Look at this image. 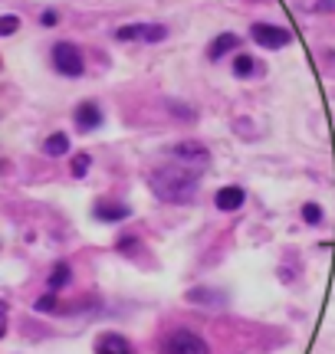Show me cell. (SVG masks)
Returning a JSON list of instances; mask_svg holds the SVG:
<instances>
[{
	"mask_svg": "<svg viewBox=\"0 0 335 354\" xmlns=\"http://www.w3.org/2000/svg\"><path fill=\"white\" fill-rule=\"evenodd\" d=\"M161 354H210L207 342L201 335H194L188 328H178V331H168L165 342H161Z\"/></svg>",
	"mask_w": 335,
	"mask_h": 354,
	"instance_id": "3",
	"label": "cell"
},
{
	"mask_svg": "<svg viewBox=\"0 0 335 354\" xmlns=\"http://www.w3.org/2000/svg\"><path fill=\"white\" fill-rule=\"evenodd\" d=\"M96 354H135V351H132V344L125 335H116V331H112V335H102V338H99Z\"/></svg>",
	"mask_w": 335,
	"mask_h": 354,
	"instance_id": "10",
	"label": "cell"
},
{
	"mask_svg": "<svg viewBox=\"0 0 335 354\" xmlns=\"http://www.w3.org/2000/svg\"><path fill=\"white\" fill-rule=\"evenodd\" d=\"M7 335V305L0 302V338Z\"/></svg>",
	"mask_w": 335,
	"mask_h": 354,
	"instance_id": "22",
	"label": "cell"
},
{
	"mask_svg": "<svg viewBox=\"0 0 335 354\" xmlns=\"http://www.w3.org/2000/svg\"><path fill=\"white\" fill-rule=\"evenodd\" d=\"M148 184H152L158 201L191 203L197 187H201V171H197V167H188V165H168V167H158Z\"/></svg>",
	"mask_w": 335,
	"mask_h": 354,
	"instance_id": "1",
	"label": "cell"
},
{
	"mask_svg": "<svg viewBox=\"0 0 335 354\" xmlns=\"http://www.w3.org/2000/svg\"><path fill=\"white\" fill-rule=\"evenodd\" d=\"M171 154H174V161H178V165L197 167V171H204V167L210 165V151H207L201 141H181V145L171 148Z\"/></svg>",
	"mask_w": 335,
	"mask_h": 354,
	"instance_id": "5",
	"label": "cell"
},
{
	"mask_svg": "<svg viewBox=\"0 0 335 354\" xmlns=\"http://www.w3.org/2000/svg\"><path fill=\"white\" fill-rule=\"evenodd\" d=\"M132 207L129 203H118V201H99L92 207V216L102 220V223H118V220H129Z\"/></svg>",
	"mask_w": 335,
	"mask_h": 354,
	"instance_id": "6",
	"label": "cell"
},
{
	"mask_svg": "<svg viewBox=\"0 0 335 354\" xmlns=\"http://www.w3.org/2000/svg\"><path fill=\"white\" fill-rule=\"evenodd\" d=\"M69 151V135L66 131H53L50 138L43 141V154H50V158H63Z\"/></svg>",
	"mask_w": 335,
	"mask_h": 354,
	"instance_id": "12",
	"label": "cell"
},
{
	"mask_svg": "<svg viewBox=\"0 0 335 354\" xmlns=\"http://www.w3.org/2000/svg\"><path fill=\"white\" fill-rule=\"evenodd\" d=\"M260 73V63L253 59V56H246V53H237L233 56V76L237 79H250Z\"/></svg>",
	"mask_w": 335,
	"mask_h": 354,
	"instance_id": "13",
	"label": "cell"
},
{
	"mask_svg": "<svg viewBox=\"0 0 335 354\" xmlns=\"http://www.w3.org/2000/svg\"><path fill=\"white\" fill-rule=\"evenodd\" d=\"M89 167H92V158L86 151L73 158V177H86V174H89Z\"/></svg>",
	"mask_w": 335,
	"mask_h": 354,
	"instance_id": "17",
	"label": "cell"
},
{
	"mask_svg": "<svg viewBox=\"0 0 335 354\" xmlns=\"http://www.w3.org/2000/svg\"><path fill=\"white\" fill-rule=\"evenodd\" d=\"M37 312H43V315H56V312H63V305H60V299H56V292H50V295H43V299H37V305H33Z\"/></svg>",
	"mask_w": 335,
	"mask_h": 354,
	"instance_id": "15",
	"label": "cell"
},
{
	"mask_svg": "<svg viewBox=\"0 0 335 354\" xmlns=\"http://www.w3.org/2000/svg\"><path fill=\"white\" fill-rule=\"evenodd\" d=\"M73 118H76L79 131H96V128L102 125V109H99V102H82L76 112H73Z\"/></svg>",
	"mask_w": 335,
	"mask_h": 354,
	"instance_id": "7",
	"label": "cell"
},
{
	"mask_svg": "<svg viewBox=\"0 0 335 354\" xmlns=\"http://www.w3.org/2000/svg\"><path fill=\"white\" fill-rule=\"evenodd\" d=\"M250 37H253V43L257 46H266V50H283V46H289V30H283V26H273V24H253L250 26Z\"/></svg>",
	"mask_w": 335,
	"mask_h": 354,
	"instance_id": "4",
	"label": "cell"
},
{
	"mask_svg": "<svg viewBox=\"0 0 335 354\" xmlns=\"http://www.w3.org/2000/svg\"><path fill=\"white\" fill-rule=\"evenodd\" d=\"M53 66H56V73L66 76V79H79L82 73H86L82 53H79V46L76 43H69V39H63V43L53 46Z\"/></svg>",
	"mask_w": 335,
	"mask_h": 354,
	"instance_id": "2",
	"label": "cell"
},
{
	"mask_svg": "<svg viewBox=\"0 0 335 354\" xmlns=\"http://www.w3.org/2000/svg\"><path fill=\"white\" fill-rule=\"evenodd\" d=\"M142 37H145V24H129L116 30V39H122V43H135V39H142Z\"/></svg>",
	"mask_w": 335,
	"mask_h": 354,
	"instance_id": "14",
	"label": "cell"
},
{
	"mask_svg": "<svg viewBox=\"0 0 335 354\" xmlns=\"http://www.w3.org/2000/svg\"><path fill=\"white\" fill-rule=\"evenodd\" d=\"M69 282H73V269H69V263H56L53 266V272H50V279H46V289L60 292V289H66Z\"/></svg>",
	"mask_w": 335,
	"mask_h": 354,
	"instance_id": "11",
	"label": "cell"
},
{
	"mask_svg": "<svg viewBox=\"0 0 335 354\" xmlns=\"http://www.w3.org/2000/svg\"><path fill=\"white\" fill-rule=\"evenodd\" d=\"M237 46H240V37H237V33H220V37L210 39L207 56H210V63H217V59H224V56L237 53Z\"/></svg>",
	"mask_w": 335,
	"mask_h": 354,
	"instance_id": "9",
	"label": "cell"
},
{
	"mask_svg": "<svg viewBox=\"0 0 335 354\" xmlns=\"http://www.w3.org/2000/svg\"><path fill=\"white\" fill-rule=\"evenodd\" d=\"M168 109L178 115V118H197V112H194V109H188V105H178V102H168Z\"/></svg>",
	"mask_w": 335,
	"mask_h": 354,
	"instance_id": "20",
	"label": "cell"
},
{
	"mask_svg": "<svg viewBox=\"0 0 335 354\" xmlns=\"http://www.w3.org/2000/svg\"><path fill=\"white\" fill-rule=\"evenodd\" d=\"M302 220L312 223V227L323 223V207H319V203H302Z\"/></svg>",
	"mask_w": 335,
	"mask_h": 354,
	"instance_id": "18",
	"label": "cell"
},
{
	"mask_svg": "<svg viewBox=\"0 0 335 354\" xmlns=\"http://www.w3.org/2000/svg\"><path fill=\"white\" fill-rule=\"evenodd\" d=\"M165 37H168V26H161V24H145L142 43H161Z\"/></svg>",
	"mask_w": 335,
	"mask_h": 354,
	"instance_id": "16",
	"label": "cell"
},
{
	"mask_svg": "<svg viewBox=\"0 0 335 354\" xmlns=\"http://www.w3.org/2000/svg\"><path fill=\"white\" fill-rule=\"evenodd\" d=\"M246 201L244 187H237V184H230V187H220L217 194H214V203H217V210H224V214H233V210H240Z\"/></svg>",
	"mask_w": 335,
	"mask_h": 354,
	"instance_id": "8",
	"label": "cell"
},
{
	"mask_svg": "<svg viewBox=\"0 0 335 354\" xmlns=\"http://www.w3.org/2000/svg\"><path fill=\"white\" fill-rule=\"evenodd\" d=\"M39 24H43V26H56V24H60V13H56V10H43Z\"/></svg>",
	"mask_w": 335,
	"mask_h": 354,
	"instance_id": "21",
	"label": "cell"
},
{
	"mask_svg": "<svg viewBox=\"0 0 335 354\" xmlns=\"http://www.w3.org/2000/svg\"><path fill=\"white\" fill-rule=\"evenodd\" d=\"M17 30H20V17H13V13L0 17V37H13Z\"/></svg>",
	"mask_w": 335,
	"mask_h": 354,
	"instance_id": "19",
	"label": "cell"
}]
</instances>
